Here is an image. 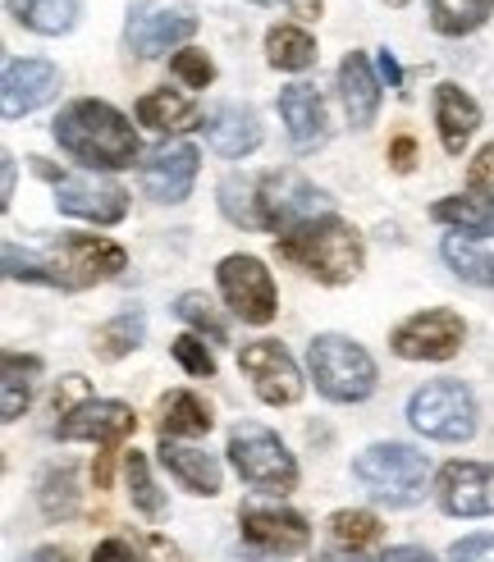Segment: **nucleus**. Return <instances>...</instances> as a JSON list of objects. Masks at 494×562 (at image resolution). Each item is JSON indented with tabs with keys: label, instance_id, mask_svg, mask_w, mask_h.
<instances>
[{
	"label": "nucleus",
	"instance_id": "1",
	"mask_svg": "<svg viewBox=\"0 0 494 562\" xmlns=\"http://www.w3.org/2000/svg\"><path fill=\"white\" fill-rule=\"evenodd\" d=\"M55 143L78 165H88V170H128L137 151H143L133 124L110 101H97V97L69 101L55 115Z\"/></svg>",
	"mask_w": 494,
	"mask_h": 562
},
{
	"label": "nucleus",
	"instance_id": "25",
	"mask_svg": "<svg viewBox=\"0 0 494 562\" xmlns=\"http://www.w3.org/2000/svg\"><path fill=\"white\" fill-rule=\"evenodd\" d=\"M137 124H147L151 133H188V128H202V110L175 88H156L137 101Z\"/></svg>",
	"mask_w": 494,
	"mask_h": 562
},
{
	"label": "nucleus",
	"instance_id": "13",
	"mask_svg": "<svg viewBox=\"0 0 494 562\" xmlns=\"http://www.w3.org/2000/svg\"><path fill=\"white\" fill-rule=\"evenodd\" d=\"M192 33H198V19L170 5H137L128 10V23H124L128 50L143 55V60H160L165 50H179Z\"/></svg>",
	"mask_w": 494,
	"mask_h": 562
},
{
	"label": "nucleus",
	"instance_id": "7",
	"mask_svg": "<svg viewBox=\"0 0 494 562\" xmlns=\"http://www.w3.org/2000/svg\"><path fill=\"white\" fill-rule=\"evenodd\" d=\"M46 266H50L55 289H92L101 279H115L128 266V257H124V247L110 238L69 234L46 251Z\"/></svg>",
	"mask_w": 494,
	"mask_h": 562
},
{
	"label": "nucleus",
	"instance_id": "24",
	"mask_svg": "<svg viewBox=\"0 0 494 562\" xmlns=\"http://www.w3.org/2000/svg\"><path fill=\"white\" fill-rule=\"evenodd\" d=\"M160 467L175 475V481L198 494V498H215L220 494V462L211 453H202V448H188V443H175V439H160Z\"/></svg>",
	"mask_w": 494,
	"mask_h": 562
},
{
	"label": "nucleus",
	"instance_id": "26",
	"mask_svg": "<svg viewBox=\"0 0 494 562\" xmlns=\"http://www.w3.org/2000/svg\"><path fill=\"white\" fill-rule=\"evenodd\" d=\"M211 426H215V416H211V407L198 398V393L175 389V393H165L160 398V420H156L160 439H198Z\"/></svg>",
	"mask_w": 494,
	"mask_h": 562
},
{
	"label": "nucleus",
	"instance_id": "8",
	"mask_svg": "<svg viewBox=\"0 0 494 562\" xmlns=\"http://www.w3.org/2000/svg\"><path fill=\"white\" fill-rule=\"evenodd\" d=\"M215 279H220V293H225L229 312L243 325H270L274 312H280V293H274V279H270L261 257H243V251H234V257L220 261Z\"/></svg>",
	"mask_w": 494,
	"mask_h": 562
},
{
	"label": "nucleus",
	"instance_id": "9",
	"mask_svg": "<svg viewBox=\"0 0 494 562\" xmlns=\"http://www.w3.org/2000/svg\"><path fill=\"white\" fill-rule=\"evenodd\" d=\"M238 536L247 558L257 562H289L312 544V526L293 508H247L238 517Z\"/></svg>",
	"mask_w": 494,
	"mask_h": 562
},
{
	"label": "nucleus",
	"instance_id": "32",
	"mask_svg": "<svg viewBox=\"0 0 494 562\" xmlns=\"http://www.w3.org/2000/svg\"><path fill=\"white\" fill-rule=\"evenodd\" d=\"M143 334H147V316L143 312H120L115 321H105L101 329H97V357L101 361H120V357H128L137 344H143Z\"/></svg>",
	"mask_w": 494,
	"mask_h": 562
},
{
	"label": "nucleus",
	"instance_id": "36",
	"mask_svg": "<svg viewBox=\"0 0 494 562\" xmlns=\"http://www.w3.org/2000/svg\"><path fill=\"white\" fill-rule=\"evenodd\" d=\"M175 312H179V321H183V325H192L198 334H206L211 344H229V325L220 321L215 302H211L206 293H183V297L175 302Z\"/></svg>",
	"mask_w": 494,
	"mask_h": 562
},
{
	"label": "nucleus",
	"instance_id": "38",
	"mask_svg": "<svg viewBox=\"0 0 494 562\" xmlns=\"http://www.w3.org/2000/svg\"><path fill=\"white\" fill-rule=\"evenodd\" d=\"M170 74L183 82V88H211L215 82V65H211V55L206 50H192V46H183V50H175L170 55Z\"/></svg>",
	"mask_w": 494,
	"mask_h": 562
},
{
	"label": "nucleus",
	"instance_id": "20",
	"mask_svg": "<svg viewBox=\"0 0 494 562\" xmlns=\"http://www.w3.org/2000/svg\"><path fill=\"white\" fill-rule=\"evenodd\" d=\"M280 120L289 128V143L302 156L325 147L329 120H325V101H321V92L312 88V82H289V88L280 92Z\"/></svg>",
	"mask_w": 494,
	"mask_h": 562
},
{
	"label": "nucleus",
	"instance_id": "45",
	"mask_svg": "<svg viewBox=\"0 0 494 562\" xmlns=\"http://www.w3.org/2000/svg\"><path fill=\"white\" fill-rule=\"evenodd\" d=\"M380 562H435L426 549H417V544H398V549H390V553H384Z\"/></svg>",
	"mask_w": 494,
	"mask_h": 562
},
{
	"label": "nucleus",
	"instance_id": "23",
	"mask_svg": "<svg viewBox=\"0 0 494 562\" xmlns=\"http://www.w3.org/2000/svg\"><path fill=\"white\" fill-rule=\"evenodd\" d=\"M339 101L348 110V124L352 128H367L380 110V82H375V69L362 50H348L339 60Z\"/></svg>",
	"mask_w": 494,
	"mask_h": 562
},
{
	"label": "nucleus",
	"instance_id": "31",
	"mask_svg": "<svg viewBox=\"0 0 494 562\" xmlns=\"http://www.w3.org/2000/svg\"><path fill=\"white\" fill-rule=\"evenodd\" d=\"M494 14V0H430V23L445 37H467L485 27Z\"/></svg>",
	"mask_w": 494,
	"mask_h": 562
},
{
	"label": "nucleus",
	"instance_id": "50",
	"mask_svg": "<svg viewBox=\"0 0 494 562\" xmlns=\"http://www.w3.org/2000/svg\"><path fill=\"white\" fill-rule=\"evenodd\" d=\"M257 5H297V0H257Z\"/></svg>",
	"mask_w": 494,
	"mask_h": 562
},
{
	"label": "nucleus",
	"instance_id": "41",
	"mask_svg": "<svg viewBox=\"0 0 494 562\" xmlns=\"http://www.w3.org/2000/svg\"><path fill=\"white\" fill-rule=\"evenodd\" d=\"M92 398V389H88V380H82V375H65V384L60 389H55V412H60V416H69L74 407H82V403H88Z\"/></svg>",
	"mask_w": 494,
	"mask_h": 562
},
{
	"label": "nucleus",
	"instance_id": "3",
	"mask_svg": "<svg viewBox=\"0 0 494 562\" xmlns=\"http://www.w3.org/2000/svg\"><path fill=\"white\" fill-rule=\"evenodd\" d=\"M352 475H357V485H362L375 503H390V508H412V503L426 498L430 462L412 443H371L367 453H357Z\"/></svg>",
	"mask_w": 494,
	"mask_h": 562
},
{
	"label": "nucleus",
	"instance_id": "35",
	"mask_svg": "<svg viewBox=\"0 0 494 562\" xmlns=\"http://www.w3.org/2000/svg\"><path fill=\"white\" fill-rule=\"evenodd\" d=\"M42 513L50 521H65L78 513V481H74V467H55L46 471V481H42Z\"/></svg>",
	"mask_w": 494,
	"mask_h": 562
},
{
	"label": "nucleus",
	"instance_id": "12",
	"mask_svg": "<svg viewBox=\"0 0 494 562\" xmlns=\"http://www.w3.org/2000/svg\"><path fill=\"white\" fill-rule=\"evenodd\" d=\"M238 371L252 380L257 398L270 403V407H293L302 398V389H307V380H302V371H297V361L289 357L284 344H274V339L247 344L238 352Z\"/></svg>",
	"mask_w": 494,
	"mask_h": 562
},
{
	"label": "nucleus",
	"instance_id": "5",
	"mask_svg": "<svg viewBox=\"0 0 494 562\" xmlns=\"http://www.w3.org/2000/svg\"><path fill=\"white\" fill-rule=\"evenodd\" d=\"M229 462L243 475V485H252L257 494L284 498L297 490V462L284 448V439L266 426H252V420H243V426L229 430Z\"/></svg>",
	"mask_w": 494,
	"mask_h": 562
},
{
	"label": "nucleus",
	"instance_id": "27",
	"mask_svg": "<svg viewBox=\"0 0 494 562\" xmlns=\"http://www.w3.org/2000/svg\"><path fill=\"white\" fill-rule=\"evenodd\" d=\"M266 60L274 69H284V74H302V69H312L316 65V42L307 27H297V23H274L270 33H266Z\"/></svg>",
	"mask_w": 494,
	"mask_h": 562
},
{
	"label": "nucleus",
	"instance_id": "33",
	"mask_svg": "<svg viewBox=\"0 0 494 562\" xmlns=\"http://www.w3.org/2000/svg\"><path fill=\"white\" fill-rule=\"evenodd\" d=\"M439 224H458V229H494V202L490 196H445L435 211H430Z\"/></svg>",
	"mask_w": 494,
	"mask_h": 562
},
{
	"label": "nucleus",
	"instance_id": "48",
	"mask_svg": "<svg viewBox=\"0 0 494 562\" xmlns=\"http://www.w3.org/2000/svg\"><path fill=\"white\" fill-rule=\"evenodd\" d=\"M23 562H65V553L60 549H37V553H27Z\"/></svg>",
	"mask_w": 494,
	"mask_h": 562
},
{
	"label": "nucleus",
	"instance_id": "22",
	"mask_svg": "<svg viewBox=\"0 0 494 562\" xmlns=\"http://www.w3.org/2000/svg\"><path fill=\"white\" fill-rule=\"evenodd\" d=\"M439 251H445V261L458 279L494 289V234L490 229H453V234H445Z\"/></svg>",
	"mask_w": 494,
	"mask_h": 562
},
{
	"label": "nucleus",
	"instance_id": "44",
	"mask_svg": "<svg viewBox=\"0 0 494 562\" xmlns=\"http://www.w3.org/2000/svg\"><path fill=\"white\" fill-rule=\"evenodd\" d=\"M412 160H417V143H412V137H394V143H390V165L398 175H407Z\"/></svg>",
	"mask_w": 494,
	"mask_h": 562
},
{
	"label": "nucleus",
	"instance_id": "17",
	"mask_svg": "<svg viewBox=\"0 0 494 562\" xmlns=\"http://www.w3.org/2000/svg\"><path fill=\"white\" fill-rule=\"evenodd\" d=\"M435 494L449 517H494V467H485V462L439 467Z\"/></svg>",
	"mask_w": 494,
	"mask_h": 562
},
{
	"label": "nucleus",
	"instance_id": "30",
	"mask_svg": "<svg viewBox=\"0 0 494 562\" xmlns=\"http://www.w3.org/2000/svg\"><path fill=\"white\" fill-rule=\"evenodd\" d=\"M220 211L238 229H261V179L252 175H229L220 183Z\"/></svg>",
	"mask_w": 494,
	"mask_h": 562
},
{
	"label": "nucleus",
	"instance_id": "4",
	"mask_svg": "<svg viewBox=\"0 0 494 562\" xmlns=\"http://www.w3.org/2000/svg\"><path fill=\"white\" fill-rule=\"evenodd\" d=\"M307 371L329 403H362L375 393V361L344 334H316L307 348Z\"/></svg>",
	"mask_w": 494,
	"mask_h": 562
},
{
	"label": "nucleus",
	"instance_id": "15",
	"mask_svg": "<svg viewBox=\"0 0 494 562\" xmlns=\"http://www.w3.org/2000/svg\"><path fill=\"white\" fill-rule=\"evenodd\" d=\"M198 147L192 143H160L143 165H137V183H143V192L151 196V202H183V196L192 192V183H198Z\"/></svg>",
	"mask_w": 494,
	"mask_h": 562
},
{
	"label": "nucleus",
	"instance_id": "2",
	"mask_svg": "<svg viewBox=\"0 0 494 562\" xmlns=\"http://www.w3.org/2000/svg\"><path fill=\"white\" fill-rule=\"evenodd\" d=\"M280 257L312 274L316 284H348L362 270V238L339 215H321L280 234Z\"/></svg>",
	"mask_w": 494,
	"mask_h": 562
},
{
	"label": "nucleus",
	"instance_id": "14",
	"mask_svg": "<svg viewBox=\"0 0 494 562\" xmlns=\"http://www.w3.org/2000/svg\"><path fill=\"white\" fill-rule=\"evenodd\" d=\"M133 430H137L133 407L115 403V398H88L55 426V435H60L65 443H97V448H105V453L115 443H124Z\"/></svg>",
	"mask_w": 494,
	"mask_h": 562
},
{
	"label": "nucleus",
	"instance_id": "16",
	"mask_svg": "<svg viewBox=\"0 0 494 562\" xmlns=\"http://www.w3.org/2000/svg\"><path fill=\"white\" fill-rule=\"evenodd\" d=\"M55 206L74 220H92V224H120L128 215V192L115 179H97V175H74V179H55Z\"/></svg>",
	"mask_w": 494,
	"mask_h": 562
},
{
	"label": "nucleus",
	"instance_id": "6",
	"mask_svg": "<svg viewBox=\"0 0 494 562\" xmlns=\"http://www.w3.org/2000/svg\"><path fill=\"white\" fill-rule=\"evenodd\" d=\"M407 420H412V430L426 439L467 443L476 435V398H472V389L458 380H430L412 393Z\"/></svg>",
	"mask_w": 494,
	"mask_h": 562
},
{
	"label": "nucleus",
	"instance_id": "40",
	"mask_svg": "<svg viewBox=\"0 0 494 562\" xmlns=\"http://www.w3.org/2000/svg\"><path fill=\"white\" fill-rule=\"evenodd\" d=\"M467 192L490 196V202H494V143H485L472 156V165H467Z\"/></svg>",
	"mask_w": 494,
	"mask_h": 562
},
{
	"label": "nucleus",
	"instance_id": "18",
	"mask_svg": "<svg viewBox=\"0 0 494 562\" xmlns=\"http://www.w3.org/2000/svg\"><path fill=\"white\" fill-rule=\"evenodd\" d=\"M55 92H60V69L50 60H33V55L27 60H10L5 78H0V115L23 120L33 110H42L46 101H55Z\"/></svg>",
	"mask_w": 494,
	"mask_h": 562
},
{
	"label": "nucleus",
	"instance_id": "39",
	"mask_svg": "<svg viewBox=\"0 0 494 562\" xmlns=\"http://www.w3.org/2000/svg\"><path fill=\"white\" fill-rule=\"evenodd\" d=\"M170 352H175V361H179L188 375H202V380L215 375V357H211V348L202 344V334H179V339L170 344Z\"/></svg>",
	"mask_w": 494,
	"mask_h": 562
},
{
	"label": "nucleus",
	"instance_id": "37",
	"mask_svg": "<svg viewBox=\"0 0 494 562\" xmlns=\"http://www.w3.org/2000/svg\"><path fill=\"white\" fill-rule=\"evenodd\" d=\"M329 530H335L339 549H352V553H362V549L380 544V521H375L371 513H362V508H344V513H335V517H329Z\"/></svg>",
	"mask_w": 494,
	"mask_h": 562
},
{
	"label": "nucleus",
	"instance_id": "49",
	"mask_svg": "<svg viewBox=\"0 0 494 562\" xmlns=\"http://www.w3.org/2000/svg\"><path fill=\"white\" fill-rule=\"evenodd\" d=\"M316 562H362V553H352V549H344V553H321Z\"/></svg>",
	"mask_w": 494,
	"mask_h": 562
},
{
	"label": "nucleus",
	"instance_id": "19",
	"mask_svg": "<svg viewBox=\"0 0 494 562\" xmlns=\"http://www.w3.org/2000/svg\"><path fill=\"white\" fill-rule=\"evenodd\" d=\"M202 128H206L211 151L225 156V160H243V156H252L261 147V115L252 105H243V101L215 105L211 115L202 120Z\"/></svg>",
	"mask_w": 494,
	"mask_h": 562
},
{
	"label": "nucleus",
	"instance_id": "29",
	"mask_svg": "<svg viewBox=\"0 0 494 562\" xmlns=\"http://www.w3.org/2000/svg\"><path fill=\"white\" fill-rule=\"evenodd\" d=\"M10 14L42 37H60L78 23L82 0H10Z\"/></svg>",
	"mask_w": 494,
	"mask_h": 562
},
{
	"label": "nucleus",
	"instance_id": "42",
	"mask_svg": "<svg viewBox=\"0 0 494 562\" xmlns=\"http://www.w3.org/2000/svg\"><path fill=\"white\" fill-rule=\"evenodd\" d=\"M449 562H494V536H467L449 549Z\"/></svg>",
	"mask_w": 494,
	"mask_h": 562
},
{
	"label": "nucleus",
	"instance_id": "47",
	"mask_svg": "<svg viewBox=\"0 0 494 562\" xmlns=\"http://www.w3.org/2000/svg\"><path fill=\"white\" fill-rule=\"evenodd\" d=\"M0 160H5V188H0V192H5V202H0V206H10V196H14V156L5 151Z\"/></svg>",
	"mask_w": 494,
	"mask_h": 562
},
{
	"label": "nucleus",
	"instance_id": "34",
	"mask_svg": "<svg viewBox=\"0 0 494 562\" xmlns=\"http://www.w3.org/2000/svg\"><path fill=\"white\" fill-rule=\"evenodd\" d=\"M124 475H128V494H133V508L143 513L147 521H160L165 517V494L156 490V481H151V467H147V458L133 453L124 458Z\"/></svg>",
	"mask_w": 494,
	"mask_h": 562
},
{
	"label": "nucleus",
	"instance_id": "46",
	"mask_svg": "<svg viewBox=\"0 0 494 562\" xmlns=\"http://www.w3.org/2000/svg\"><path fill=\"white\" fill-rule=\"evenodd\" d=\"M380 69H384V78H390V88H403V69L394 65L390 50H380Z\"/></svg>",
	"mask_w": 494,
	"mask_h": 562
},
{
	"label": "nucleus",
	"instance_id": "21",
	"mask_svg": "<svg viewBox=\"0 0 494 562\" xmlns=\"http://www.w3.org/2000/svg\"><path fill=\"white\" fill-rule=\"evenodd\" d=\"M435 128H439V147L449 156H462V147L472 143V133L481 128L476 97H467L458 82H439L435 88Z\"/></svg>",
	"mask_w": 494,
	"mask_h": 562
},
{
	"label": "nucleus",
	"instance_id": "28",
	"mask_svg": "<svg viewBox=\"0 0 494 562\" xmlns=\"http://www.w3.org/2000/svg\"><path fill=\"white\" fill-rule=\"evenodd\" d=\"M37 375H42V361H37V357L5 352V380H0V420H5V426L27 412Z\"/></svg>",
	"mask_w": 494,
	"mask_h": 562
},
{
	"label": "nucleus",
	"instance_id": "10",
	"mask_svg": "<svg viewBox=\"0 0 494 562\" xmlns=\"http://www.w3.org/2000/svg\"><path fill=\"white\" fill-rule=\"evenodd\" d=\"M321 215H329V196L297 170H280L261 179V229L289 234L297 224L321 220Z\"/></svg>",
	"mask_w": 494,
	"mask_h": 562
},
{
	"label": "nucleus",
	"instance_id": "51",
	"mask_svg": "<svg viewBox=\"0 0 494 562\" xmlns=\"http://www.w3.org/2000/svg\"><path fill=\"white\" fill-rule=\"evenodd\" d=\"M384 5H394V10H403V5H412V0H384Z\"/></svg>",
	"mask_w": 494,
	"mask_h": 562
},
{
	"label": "nucleus",
	"instance_id": "11",
	"mask_svg": "<svg viewBox=\"0 0 494 562\" xmlns=\"http://www.w3.org/2000/svg\"><path fill=\"white\" fill-rule=\"evenodd\" d=\"M462 339H467L462 316L449 312V306H430V312L407 316V321L390 334V348H394L403 361H449V357L462 352Z\"/></svg>",
	"mask_w": 494,
	"mask_h": 562
},
{
	"label": "nucleus",
	"instance_id": "43",
	"mask_svg": "<svg viewBox=\"0 0 494 562\" xmlns=\"http://www.w3.org/2000/svg\"><path fill=\"white\" fill-rule=\"evenodd\" d=\"M92 562H143V558H137V549L128 540H105V544H97Z\"/></svg>",
	"mask_w": 494,
	"mask_h": 562
}]
</instances>
